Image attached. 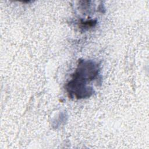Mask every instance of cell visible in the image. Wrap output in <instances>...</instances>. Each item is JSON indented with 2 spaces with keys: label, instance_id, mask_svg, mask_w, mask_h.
Wrapping results in <instances>:
<instances>
[{
  "label": "cell",
  "instance_id": "1",
  "mask_svg": "<svg viewBox=\"0 0 149 149\" xmlns=\"http://www.w3.org/2000/svg\"><path fill=\"white\" fill-rule=\"evenodd\" d=\"M98 73V67L90 61H80L73 74V79L68 84V91L77 98L88 97L92 94L91 88L86 87L87 82L94 80Z\"/></svg>",
  "mask_w": 149,
  "mask_h": 149
}]
</instances>
